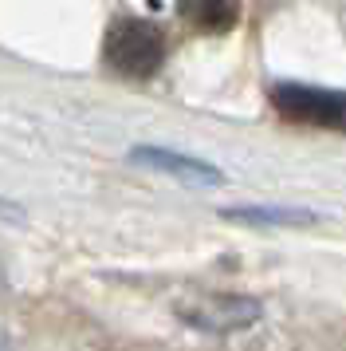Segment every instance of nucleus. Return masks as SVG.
<instances>
[{
    "instance_id": "obj_1",
    "label": "nucleus",
    "mask_w": 346,
    "mask_h": 351,
    "mask_svg": "<svg viewBox=\"0 0 346 351\" xmlns=\"http://www.w3.org/2000/svg\"><path fill=\"white\" fill-rule=\"evenodd\" d=\"M165 60V36L157 24L138 16H122L107 32V64L130 80H150Z\"/></svg>"
},
{
    "instance_id": "obj_2",
    "label": "nucleus",
    "mask_w": 346,
    "mask_h": 351,
    "mask_svg": "<svg viewBox=\"0 0 346 351\" xmlns=\"http://www.w3.org/2000/svg\"><path fill=\"white\" fill-rule=\"evenodd\" d=\"M276 111L295 119V123H311V127H330L346 130V91H323V87H303V83H280L271 91Z\"/></svg>"
},
{
    "instance_id": "obj_3",
    "label": "nucleus",
    "mask_w": 346,
    "mask_h": 351,
    "mask_svg": "<svg viewBox=\"0 0 346 351\" xmlns=\"http://www.w3.org/2000/svg\"><path fill=\"white\" fill-rule=\"evenodd\" d=\"M177 316L193 324L197 332H240L260 319V304L248 296H228V292H217V296L197 292L177 304Z\"/></svg>"
},
{
    "instance_id": "obj_4",
    "label": "nucleus",
    "mask_w": 346,
    "mask_h": 351,
    "mask_svg": "<svg viewBox=\"0 0 346 351\" xmlns=\"http://www.w3.org/2000/svg\"><path fill=\"white\" fill-rule=\"evenodd\" d=\"M134 162H146V166H154V170H165V174L197 182V186H220V182H224L220 170H213L209 162L173 154V150H161V146H134Z\"/></svg>"
},
{
    "instance_id": "obj_5",
    "label": "nucleus",
    "mask_w": 346,
    "mask_h": 351,
    "mask_svg": "<svg viewBox=\"0 0 346 351\" xmlns=\"http://www.w3.org/2000/svg\"><path fill=\"white\" fill-rule=\"evenodd\" d=\"M181 16L201 32H228L240 20V0H181Z\"/></svg>"
},
{
    "instance_id": "obj_6",
    "label": "nucleus",
    "mask_w": 346,
    "mask_h": 351,
    "mask_svg": "<svg viewBox=\"0 0 346 351\" xmlns=\"http://www.w3.org/2000/svg\"><path fill=\"white\" fill-rule=\"evenodd\" d=\"M224 217L252 225H311L315 213L307 209H276V206H248V209H224Z\"/></svg>"
}]
</instances>
